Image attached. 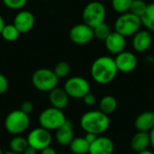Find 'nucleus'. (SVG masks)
<instances>
[{"mask_svg":"<svg viewBox=\"0 0 154 154\" xmlns=\"http://www.w3.org/2000/svg\"><path fill=\"white\" fill-rule=\"evenodd\" d=\"M3 154H17V153H15V152H12V151H9V152H4Z\"/></svg>","mask_w":154,"mask_h":154,"instance_id":"58836bf2","label":"nucleus"},{"mask_svg":"<svg viewBox=\"0 0 154 154\" xmlns=\"http://www.w3.org/2000/svg\"><path fill=\"white\" fill-rule=\"evenodd\" d=\"M147 5H148L143 0H133L129 12L139 17H142L147 9Z\"/></svg>","mask_w":154,"mask_h":154,"instance_id":"a878e982","label":"nucleus"},{"mask_svg":"<svg viewBox=\"0 0 154 154\" xmlns=\"http://www.w3.org/2000/svg\"><path fill=\"white\" fill-rule=\"evenodd\" d=\"M152 44V37L148 30H139L133 35L132 45L135 51L145 52Z\"/></svg>","mask_w":154,"mask_h":154,"instance_id":"2eb2a0df","label":"nucleus"},{"mask_svg":"<svg viewBox=\"0 0 154 154\" xmlns=\"http://www.w3.org/2000/svg\"><path fill=\"white\" fill-rule=\"evenodd\" d=\"M130 146L135 152L147 150L150 146V134L146 132H138L131 139Z\"/></svg>","mask_w":154,"mask_h":154,"instance_id":"6ab92c4d","label":"nucleus"},{"mask_svg":"<svg viewBox=\"0 0 154 154\" xmlns=\"http://www.w3.org/2000/svg\"><path fill=\"white\" fill-rule=\"evenodd\" d=\"M20 110L23 111V113L27 114V115H30L33 111V105L31 101H24L21 104Z\"/></svg>","mask_w":154,"mask_h":154,"instance_id":"c756f323","label":"nucleus"},{"mask_svg":"<svg viewBox=\"0 0 154 154\" xmlns=\"http://www.w3.org/2000/svg\"><path fill=\"white\" fill-rule=\"evenodd\" d=\"M142 23L148 31L154 32V3H151L147 5V9L143 15L141 17Z\"/></svg>","mask_w":154,"mask_h":154,"instance_id":"5701e85b","label":"nucleus"},{"mask_svg":"<svg viewBox=\"0 0 154 154\" xmlns=\"http://www.w3.org/2000/svg\"><path fill=\"white\" fill-rule=\"evenodd\" d=\"M4 125L5 130L13 135H20L24 133L30 125L29 115L20 109L10 112L5 118Z\"/></svg>","mask_w":154,"mask_h":154,"instance_id":"39448f33","label":"nucleus"},{"mask_svg":"<svg viewBox=\"0 0 154 154\" xmlns=\"http://www.w3.org/2000/svg\"><path fill=\"white\" fill-rule=\"evenodd\" d=\"M93 30H94L95 38H97L100 41H105L112 32L110 26L107 23H106L105 22L98 24L95 28H93Z\"/></svg>","mask_w":154,"mask_h":154,"instance_id":"393cba45","label":"nucleus"},{"mask_svg":"<svg viewBox=\"0 0 154 154\" xmlns=\"http://www.w3.org/2000/svg\"><path fill=\"white\" fill-rule=\"evenodd\" d=\"M117 100L115 97L107 95L101 98L99 102V110L104 114L109 116L113 114L117 108Z\"/></svg>","mask_w":154,"mask_h":154,"instance_id":"aec40b11","label":"nucleus"},{"mask_svg":"<svg viewBox=\"0 0 154 154\" xmlns=\"http://www.w3.org/2000/svg\"><path fill=\"white\" fill-rule=\"evenodd\" d=\"M0 34L4 40L7 42H14L19 38V35L21 33L17 30V28L13 23H11V24H5Z\"/></svg>","mask_w":154,"mask_h":154,"instance_id":"b1692460","label":"nucleus"},{"mask_svg":"<svg viewBox=\"0 0 154 154\" xmlns=\"http://www.w3.org/2000/svg\"><path fill=\"white\" fill-rule=\"evenodd\" d=\"M137 154H154L153 151H150V150H144V151H142L140 152H137Z\"/></svg>","mask_w":154,"mask_h":154,"instance_id":"4c0bfd02","label":"nucleus"},{"mask_svg":"<svg viewBox=\"0 0 154 154\" xmlns=\"http://www.w3.org/2000/svg\"><path fill=\"white\" fill-rule=\"evenodd\" d=\"M28 145L35 149L36 151H42V149L51 145L52 136L51 131L42 127H38L32 130L27 136Z\"/></svg>","mask_w":154,"mask_h":154,"instance_id":"1a4fd4ad","label":"nucleus"},{"mask_svg":"<svg viewBox=\"0 0 154 154\" xmlns=\"http://www.w3.org/2000/svg\"><path fill=\"white\" fill-rule=\"evenodd\" d=\"M97 134H90V133H87L84 138H85V139L87 140V142L90 144V143H92L97 139Z\"/></svg>","mask_w":154,"mask_h":154,"instance_id":"473e14b6","label":"nucleus"},{"mask_svg":"<svg viewBox=\"0 0 154 154\" xmlns=\"http://www.w3.org/2000/svg\"><path fill=\"white\" fill-rule=\"evenodd\" d=\"M104 42L106 50L112 54L117 55L120 52L125 51V47H126L125 37L116 31L111 32V33Z\"/></svg>","mask_w":154,"mask_h":154,"instance_id":"4468645a","label":"nucleus"},{"mask_svg":"<svg viewBox=\"0 0 154 154\" xmlns=\"http://www.w3.org/2000/svg\"><path fill=\"white\" fill-rule=\"evenodd\" d=\"M106 16V9L105 5L98 1L88 3L83 9L82 19L83 23L95 28L98 24L105 22Z\"/></svg>","mask_w":154,"mask_h":154,"instance_id":"423d86ee","label":"nucleus"},{"mask_svg":"<svg viewBox=\"0 0 154 154\" xmlns=\"http://www.w3.org/2000/svg\"><path fill=\"white\" fill-rule=\"evenodd\" d=\"M36 152H37V151L35 149H33L32 147H31V146L28 145L27 148L23 152V154H36Z\"/></svg>","mask_w":154,"mask_h":154,"instance_id":"f704fd0d","label":"nucleus"},{"mask_svg":"<svg viewBox=\"0 0 154 154\" xmlns=\"http://www.w3.org/2000/svg\"><path fill=\"white\" fill-rule=\"evenodd\" d=\"M70 69H71L70 65L68 62L60 61L55 65L53 71L59 79H63V78H66L69 75Z\"/></svg>","mask_w":154,"mask_h":154,"instance_id":"cd10ccee","label":"nucleus"},{"mask_svg":"<svg viewBox=\"0 0 154 154\" xmlns=\"http://www.w3.org/2000/svg\"><path fill=\"white\" fill-rule=\"evenodd\" d=\"M59 78L53 70L46 68L36 69L32 76V86L41 92H50L59 84Z\"/></svg>","mask_w":154,"mask_h":154,"instance_id":"7ed1b4c3","label":"nucleus"},{"mask_svg":"<svg viewBox=\"0 0 154 154\" xmlns=\"http://www.w3.org/2000/svg\"><path fill=\"white\" fill-rule=\"evenodd\" d=\"M3 153H4V152H3V151H2V149L0 148V154H3Z\"/></svg>","mask_w":154,"mask_h":154,"instance_id":"ea45409f","label":"nucleus"},{"mask_svg":"<svg viewBox=\"0 0 154 154\" xmlns=\"http://www.w3.org/2000/svg\"><path fill=\"white\" fill-rule=\"evenodd\" d=\"M79 124L84 132L99 135L107 131L110 126V119L109 116L100 110H91L81 116Z\"/></svg>","mask_w":154,"mask_h":154,"instance_id":"f03ea898","label":"nucleus"},{"mask_svg":"<svg viewBox=\"0 0 154 154\" xmlns=\"http://www.w3.org/2000/svg\"><path fill=\"white\" fill-rule=\"evenodd\" d=\"M115 62L118 71L122 73H130L136 69L138 60L135 54L128 51H124L116 55Z\"/></svg>","mask_w":154,"mask_h":154,"instance_id":"9b49d317","label":"nucleus"},{"mask_svg":"<svg viewBox=\"0 0 154 154\" xmlns=\"http://www.w3.org/2000/svg\"><path fill=\"white\" fill-rule=\"evenodd\" d=\"M55 138L60 145L69 146L74 138V130L72 123L67 120L60 128L56 130Z\"/></svg>","mask_w":154,"mask_h":154,"instance_id":"dca6fc26","label":"nucleus"},{"mask_svg":"<svg viewBox=\"0 0 154 154\" xmlns=\"http://www.w3.org/2000/svg\"><path fill=\"white\" fill-rule=\"evenodd\" d=\"M27 146H28L27 139L20 135H14V137L11 139L9 143L10 150L17 154L23 153L24 150L27 148Z\"/></svg>","mask_w":154,"mask_h":154,"instance_id":"4be33fe9","label":"nucleus"},{"mask_svg":"<svg viewBox=\"0 0 154 154\" xmlns=\"http://www.w3.org/2000/svg\"><path fill=\"white\" fill-rule=\"evenodd\" d=\"M149 134H150V146L152 148V151L154 152V128Z\"/></svg>","mask_w":154,"mask_h":154,"instance_id":"c9c22d12","label":"nucleus"},{"mask_svg":"<svg viewBox=\"0 0 154 154\" xmlns=\"http://www.w3.org/2000/svg\"><path fill=\"white\" fill-rule=\"evenodd\" d=\"M59 154H64V153H59Z\"/></svg>","mask_w":154,"mask_h":154,"instance_id":"79ce46f5","label":"nucleus"},{"mask_svg":"<svg viewBox=\"0 0 154 154\" xmlns=\"http://www.w3.org/2000/svg\"><path fill=\"white\" fill-rule=\"evenodd\" d=\"M143 25L141 17L130 13L126 12L125 14H121L115 22V31L123 36L130 37L136 33Z\"/></svg>","mask_w":154,"mask_h":154,"instance_id":"20e7f679","label":"nucleus"},{"mask_svg":"<svg viewBox=\"0 0 154 154\" xmlns=\"http://www.w3.org/2000/svg\"><path fill=\"white\" fill-rule=\"evenodd\" d=\"M63 88L69 97L82 99L90 92V84L85 78L76 76L68 79Z\"/></svg>","mask_w":154,"mask_h":154,"instance_id":"6e6552de","label":"nucleus"},{"mask_svg":"<svg viewBox=\"0 0 154 154\" xmlns=\"http://www.w3.org/2000/svg\"><path fill=\"white\" fill-rule=\"evenodd\" d=\"M41 154H58V153H57L56 150H55L54 148H52V147L50 145V146H48V147H46V148L42 149V150L41 151Z\"/></svg>","mask_w":154,"mask_h":154,"instance_id":"72a5a7b5","label":"nucleus"},{"mask_svg":"<svg viewBox=\"0 0 154 154\" xmlns=\"http://www.w3.org/2000/svg\"><path fill=\"white\" fill-rule=\"evenodd\" d=\"M69 97L68 96L64 88L57 87L49 92V101L51 106L58 109L63 110L64 108H66L69 104Z\"/></svg>","mask_w":154,"mask_h":154,"instance_id":"f3484780","label":"nucleus"},{"mask_svg":"<svg viewBox=\"0 0 154 154\" xmlns=\"http://www.w3.org/2000/svg\"><path fill=\"white\" fill-rule=\"evenodd\" d=\"M66 121L67 118L62 110L53 106L44 109L39 116L40 126L49 131H56Z\"/></svg>","mask_w":154,"mask_h":154,"instance_id":"0eeeda50","label":"nucleus"},{"mask_svg":"<svg viewBox=\"0 0 154 154\" xmlns=\"http://www.w3.org/2000/svg\"><path fill=\"white\" fill-rule=\"evenodd\" d=\"M82 99H83L84 103H85L88 106H93L96 104V102H97L96 96H95L94 94L90 93V92H89L88 94H87Z\"/></svg>","mask_w":154,"mask_h":154,"instance_id":"2f4dec72","label":"nucleus"},{"mask_svg":"<svg viewBox=\"0 0 154 154\" xmlns=\"http://www.w3.org/2000/svg\"><path fill=\"white\" fill-rule=\"evenodd\" d=\"M0 1H2V0H0Z\"/></svg>","mask_w":154,"mask_h":154,"instance_id":"37998d69","label":"nucleus"},{"mask_svg":"<svg viewBox=\"0 0 154 154\" xmlns=\"http://www.w3.org/2000/svg\"><path fill=\"white\" fill-rule=\"evenodd\" d=\"M115 143L112 139L106 136H97L89 145V154H113Z\"/></svg>","mask_w":154,"mask_h":154,"instance_id":"ddd939ff","label":"nucleus"},{"mask_svg":"<svg viewBox=\"0 0 154 154\" xmlns=\"http://www.w3.org/2000/svg\"><path fill=\"white\" fill-rule=\"evenodd\" d=\"M9 87V83L7 79L5 78V75H3L2 73H0V95L5 94Z\"/></svg>","mask_w":154,"mask_h":154,"instance_id":"7c9ffc66","label":"nucleus"},{"mask_svg":"<svg viewBox=\"0 0 154 154\" xmlns=\"http://www.w3.org/2000/svg\"><path fill=\"white\" fill-rule=\"evenodd\" d=\"M133 0H111L113 9L118 14H125L129 12Z\"/></svg>","mask_w":154,"mask_h":154,"instance_id":"bb28decb","label":"nucleus"},{"mask_svg":"<svg viewBox=\"0 0 154 154\" xmlns=\"http://www.w3.org/2000/svg\"><path fill=\"white\" fill-rule=\"evenodd\" d=\"M28 0H2L5 7L11 10H22L27 4Z\"/></svg>","mask_w":154,"mask_h":154,"instance_id":"c85d7f7f","label":"nucleus"},{"mask_svg":"<svg viewBox=\"0 0 154 154\" xmlns=\"http://www.w3.org/2000/svg\"><path fill=\"white\" fill-rule=\"evenodd\" d=\"M5 25V20H4V18L2 17V15L0 14V33H1V32H2V30H3V28H4Z\"/></svg>","mask_w":154,"mask_h":154,"instance_id":"e433bc0d","label":"nucleus"},{"mask_svg":"<svg viewBox=\"0 0 154 154\" xmlns=\"http://www.w3.org/2000/svg\"><path fill=\"white\" fill-rule=\"evenodd\" d=\"M35 18L32 12L28 10H20L14 18L13 24L17 28L20 33L29 32L34 26Z\"/></svg>","mask_w":154,"mask_h":154,"instance_id":"f8f14e48","label":"nucleus"},{"mask_svg":"<svg viewBox=\"0 0 154 154\" xmlns=\"http://www.w3.org/2000/svg\"><path fill=\"white\" fill-rule=\"evenodd\" d=\"M89 143L84 137H76L73 138L69 147L72 153L74 154H87L88 153Z\"/></svg>","mask_w":154,"mask_h":154,"instance_id":"412c9836","label":"nucleus"},{"mask_svg":"<svg viewBox=\"0 0 154 154\" xmlns=\"http://www.w3.org/2000/svg\"><path fill=\"white\" fill-rule=\"evenodd\" d=\"M70 41L77 45H86L94 38V30L89 25L82 23L74 25L69 32Z\"/></svg>","mask_w":154,"mask_h":154,"instance_id":"9d476101","label":"nucleus"},{"mask_svg":"<svg viewBox=\"0 0 154 154\" xmlns=\"http://www.w3.org/2000/svg\"><path fill=\"white\" fill-rule=\"evenodd\" d=\"M118 69L116 68L115 59L110 56H101L96 59L90 68V74L95 82L100 85H106L112 82Z\"/></svg>","mask_w":154,"mask_h":154,"instance_id":"f257e3e1","label":"nucleus"},{"mask_svg":"<svg viewBox=\"0 0 154 154\" xmlns=\"http://www.w3.org/2000/svg\"><path fill=\"white\" fill-rule=\"evenodd\" d=\"M134 125L138 132L150 133L154 128V112L145 111L140 114L134 121Z\"/></svg>","mask_w":154,"mask_h":154,"instance_id":"a211bd4d","label":"nucleus"},{"mask_svg":"<svg viewBox=\"0 0 154 154\" xmlns=\"http://www.w3.org/2000/svg\"><path fill=\"white\" fill-rule=\"evenodd\" d=\"M42 1H51V0H42Z\"/></svg>","mask_w":154,"mask_h":154,"instance_id":"a19ab883","label":"nucleus"}]
</instances>
